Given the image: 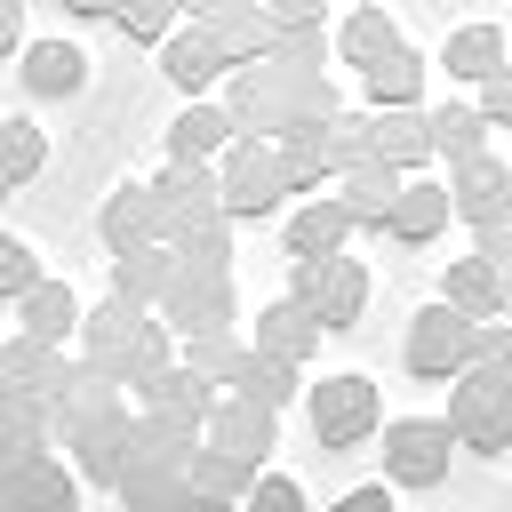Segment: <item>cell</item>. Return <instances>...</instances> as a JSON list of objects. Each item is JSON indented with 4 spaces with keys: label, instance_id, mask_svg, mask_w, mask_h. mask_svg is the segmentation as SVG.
I'll list each match as a JSON object with an SVG mask.
<instances>
[{
    "label": "cell",
    "instance_id": "obj_23",
    "mask_svg": "<svg viewBox=\"0 0 512 512\" xmlns=\"http://www.w3.org/2000/svg\"><path fill=\"white\" fill-rule=\"evenodd\" d=\"M0 288H8V296H32V288H40V256H32L24 240H0Z\"/></svg>",
    "mask_w": 512,
    "mask_h": 512
},
{
    "label": "cell",
    "instance_id": "obj_1",
    "mask_svg": "<svg viewBox=\"0 0 512 512\" xmlns=\"http://www.w3.org/2000/svg\"><path fill=\"white\" fill-rule=\"evenodd\" d=\"M312 432L328 456H352L368 432H376V384L368 376H320L312 392Z\"/></svg>",
    "mask_w": 512,
    "mask_h": 512
},
{
    "label": "cell",
    "instance_id": "obj_2",
    "mask_svg": "<svg viewBox=\"0 0 512 512\" xmlns=\"http://www.w3.org/2000/svg\"><path fill=\"white\" fill-rule=\"evenodd\" d=\"M296 296L320 304V328H328V336H344V328H360L368 272H360L352 256H296Z\"/></svg>",
    "mask_w": 512,
    "mask_h": 512
},
{
    "label": "cell",
    "instance_id": "obj_27",
    "mask_svg": "<svg viewBox=\"0 0 512 512\" xmlns=\"http://www.w3.org/2000/svg\"><path fill=\"white\" fill-rule=\"evenodd\" d=\"M280 16H320V0H272Z\"/></svg>",
    "mask_w": 512,
    "mask_h": 512
},
{
    "label": "cell",
    "instance_id": "obj_13",
    "mask_svg": "<svg viewBox=\"0 0 512 512\" xmlns=\"http://www.w3.org/2000/svg\"><path fill=\"white\" fill-rule=\"evenodd\" d=\"M232 376H240V392L264 400V408H280V400L296 392V360H288V352H264V360L248 352V360H232Z\"/></svg>",
    "mask_w": 512,
    "mask_h": 512
},
{
    "label": "cell",
    "instance_id": "obj_22",
    "mask_svg": "<svg viewBox=\"0 0 512 512\" xmlns=\"http://www.w3.org/2000/svg\"><path fill=\"white\" fill-rule=\"evenodd\" d=\"M40 120H8V184H32V168H40Z\"/></svg>",
    "mask_w": 512,
    "mask_h": 512
},
{
    "label": "cell",
    "instance_id": "obj_7",
    "mask_svg": "<svg viewBox=\"0 0 512 512\" xmlns=\"http://www.w3.org/2000/svg\"><path fill=\"white\" fill-rule=\"evenodd\" d=\"M312 336H320V304H304V296H288V304H272V312L256 320V344H264V352H288V360H304Z\"/></svg>",
    "mask_w": 512,
    "mask_h": 512
},
{
    "label": "cell",
    "instance_id": "obj_6",
    "mask_svg": "<svg viewBox=\"0 0 512 512\" xmlns=\"http://www.w3.org/2000/svg\"><path fill=\"white\" fill-rule=\"evenodd\" d=\"M456 80H496L504 72V32L496 24H464V32H448V56H440Z\"/></svg>",
    "mask_w": 512,
    "mask_h": 512
},
{
    "label": "cell",
    "instance_id": "obj_26",
    "mask_svg": "<svg viewBox=\"0 0 512 512\" xmlns=\"http://www.w3.org/2000/svg\"><path fill=\"white\" fill-rule=\"evenodd\" d=\"M480 112H488V120H512V72L480 80Z\"/></svg>",
    "mask_w": 512,
    "mask_h": 512
},
{
    "label": "cell",
    "instance_id": "obj_16",
    "mask_svg": "<svg viewBox=\"0 0 512 512\" xmlns=\"http://www.w3.org/2000/svg\"><path fill=\"white\" fill-rule=\"evenodd\" d=\"M224 208H232V216H264V208H272V160L240 152V168H232V184H224Z\"/></svg>",
    "mask_w": 512,
    "mask_h": 512
},
{
    "label": "cell",
    "instance_id": "obj_14",
    "mask_svg": "<svg viewBox=\"0 0 512 512\" xmlns=\"http://www.w3.org/2000/svg\"><path fill=\"white\" fill-rule=\"evenodd\" d=\"M440 296H448L456 312H480V320H488V312H496V272L464 256V264H448V272H440Z\"/></svg>",
    "mask_w": 512,
    "mask_h": 512
},
{
    "label": "cell",
    "instance_id": "obj_3",
    "mask_svg": "<svg viewBox=\"0 0 512 512\" xmlns=\"http://www.w3.org/2000/svg\"><path fill=\"white\" fill-rule=\"evenodd\" d=\"M448 440H456V424H440V416H408V424H392V432H384V464H392V480H400V488H432V480L448 472Z\"/></svg>",
    "mask_w": 512,
    "mask_h": 512
},
{
    "label": "cell",
    "instance_id": "obj_28",
    "mask_svg": "<svg viewBox=\"0 0 512 512\" xmlns=\"http://www.w3.org/2000/svg\"><path fill=\"white\" fill-rule=\"evenodd\" d=\"M64 8H80V16H104V8H120V0H64Z\"/></svg>",
    "mask_w": 512,
    "mask_h": 512
},
{
    "label": "cell",
    "instance_id": "obj_19",
    "mask_svg": "<svg viewBox=\"0 0 512 512\" xmlns=\"http://www.w3.org/2000/svg\"><path fill=\"white\" fill-rule=\"evenodd\" d=\"M224 128H232L224 112H208V104H192V112H184V120L168 128V152H176V160H200V152H216V144H224Z\"/></svg>",
    "mask_w": 512,
    "mask_h": 512
},
{
    "label": "cell",
    "instance_id": "obj_21",
    "mask_svg": "<svg viewBox=\"0 0 512 512\" xmlns=\"http://www.w3.org/2000/svg\"><path fill=\"white\" fill-rule=\"evenodd\" d=\"M376 152H384V160H424V152H432V128H424V120H384V128H376Z\"/></svg>",
    "mask_w": 512,
    "mask_h": 512
},
{
    "label": "cell",
    "instance_id": "obj_12",
    "mask_svg": "<svg viewBox=\"0 0 512 512\" xmlns=\"http://www.w3.org/2000/svg\"><path fill=\"white\" fill-rule=\"evenodd\" d=\"M400 240H432L440 224H448V192H432V184H408L400 200H392V216H384Z\"/></svg>",
    "mask_w": 512,
    "mask_h": 512
},
{
    "label": "cell",
    "instance_id": "obj_8",
    "mask_svg": "<svg viewBox=\"0 0 512 512\" xmlns=\"http://www.w3.org/2000/svg\"><path fill=\"white\" fill-rule=\"evenodd\" d=\"M160 72H168V80H176V88L192 96V88H208V80L224 72V48H216L208 32H176V40H168V64H160Z\"/></svg>",
    "mask_w": 512,
    "mask_h": 512
},
{
    "label": "cell",
    "instance_id": "obj_9",
    "mask_svg": "<svg viewBox=\"0 0 512 512\" xmlns=\"http://www.w3.org/2000/svg\"><path fill=\"white\" fill-rule=\"evenodd\" d=\"M344 232H352V208H344V200H320V208H304V216L288 224V256H336Z\"/></svg>",
    "mask_w": 512,
    "mask_h": 512
},
{
    "label": "cell",
    "instance_id": "obj_17",
    "mask_svg": "<svg viewBox=\"0 0 512 512\" xmlns=\"http://www.w3.org/2000/svg\"><path fill=\"white\" fill-rule=\"evenodd\" d=\"M504 192H512V176H504V168H488V160L472 152V160H464V176H456V208H464V216H496V200H504Z\"/></svg>",
    "mask_w": 512,
    "mask_h": 512
},
{
    "label": "cell",
    "instance_id": "obj_24",
    "mask_svg": "<svg viewBox=\"0 0 512 512\" xmlns=\"http://www.w3.org/2000/svg\"><path fill=\"white\" fill-rule=\"evenodd\" d=\"M168 24V0H120V32H136V40H152Z\"/></svg>",
    "mask_w": 512,
    "mask_h": 512
},
{
    "label": "cell",
    "instance_id": "obj_20",
    "mask_svg": "<svg viewBox=\"0 0 512 512\" xmlns=\"http://www.w3.org/2000/svg\"><path fill=\"white\" fill-rule=\"evenodd\" d=\"M144 216H152V200H144L136 184H120V200L104 208V240H112V248H128V240L144 232Z\"/></svg>",
    "mask_w": 512,
    "mask_h": 512
},
{
    "label": "cell",
    "instance_id": "obj_10",
    "mask_svg": "<svg viewBox=\"0 0 512 512\" xmlns=\"http://www.w3.org/2000/svg\"><path fill=\"white\" fill-rule=\"evenodd\" d=\"M16 304H24V336H40V344L72 336V320H80L72 288H56V280H40V288H32V296H16Z\"/></svg>",
    "mask_w": 512,
    "mask_h": 512
},
{
    "label": "cell",
    "instance_id": "obj_4",
    "mask_svg": "<svg viewBox=\"0 0 512 512\" xmlns=\"http://www.w3.org/2000/svg\"><path fill=\"white\" fill-rule=\"evenodd\" d=\"M472 336H480V328H472V320H464V312L440 296V304L416 320V336H408V360H416L424 376H440V368H456V360L472 352Z\"/></svg>",
    "mask_w": 512,
    "mask_h": 512
},
{
    "label": "cell",
    "instance_id": "obj_5",
    "mask_svg": "<svg viewBox=\"0 0 512 512\" xmlns=\"http://www.w3.org/2000/svg\"><path fill=\"white\" fill-rule=\"evenodd\" d=\"M80 80H88V56L72 40H32L24 48V88L32 96H72Z\"/></svg>",
    "mask_w": 512,
    "mask_h": 512
},
{
    "label": "cell",
    "instance_id": "obj_11",
    "mask_svg": "<svg viewBox=\"0 0 512 512\" xmlns=\"http://www.w3.org/2000/svg\"><path fill=\"white\" fill-rule=\"evenodd\" d=\"M360 80H368V96H376V104H416V88H424V64H416L408 48H392V56L360 64Z\"/></svg>",
    "mask_w": 512,
    "mask_h": 512
},
{
    "label": "cell",
    "instance_id": "obj_25",
    "mask_svg": "<svg viewBox=\"0 0 512 512\" xmlns=\"http://www.w3.org/2000/svg\"><path fill=\"white\" fill-rule=\"evenodd\" d=\"M256 504H272V512H296V504H304V488H296V480H280V472H264V480H256Z\"/></svg>",
    "mask_w": 512,
    "mask_h": 512
},
{
    "label": "cell",
    "instance_id": "obj_18",
    "mask_svg": "<svg viewBox=\"0 0 512 512\" xmlns=\"http://www.w3.org/2000/svg\"><path fill=\"white\" fill-rule=\"evenodd\" d=\"M392 48H400V32H392L384 8H360V16L344 24V56H352V64H376V56H392Z\"/></svg>",
    "mask_w": 512,
    "mask_h": 512
},
{
    "label": "cell",
    "instance_id": "obj_15",
    "mask_svg": "<svg viewBox=\"0 0 512 512\" xmlns=\"http://www.w3.org/2000/svg\"><path fill=\"white\" fill-rule=\"evenodd\" d=\"M424 128H432V144H440V152L472 160V152H480V128H488V112H472V104H440Z\"/></svg>",
    "mask_w": 512,
    "mask_h": 512
}]
</instances>
